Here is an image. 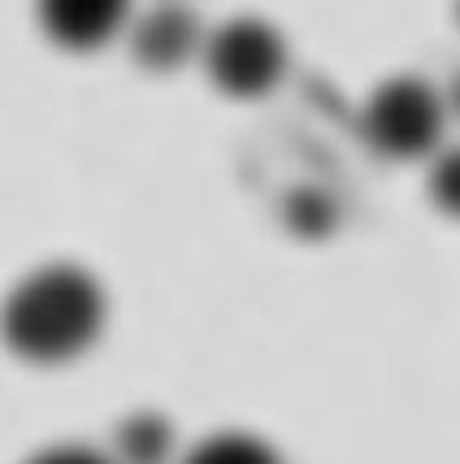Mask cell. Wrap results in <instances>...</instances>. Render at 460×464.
<instances>
[{
	"label": "cell",
	"mask_w": 460,
	"mask_h": 464,
	"mask_svg": "<svg viewBox=\"0 0 460 464\" xmlns=\"http://www.w3.org/2000/svg\"><path fill=\"white\" fill-rule=\"evenodd\" d=\"M291 65V48L274 22L257 14L226 18L221 26H209L201 53V70L209 82L230 101H260L269 96Z\"/></svg>",
	"instance_id": "obj_3"
},
{
	"label": "cell",
	"mask_w": 460,
	"mask_h": 464,
	"mask_svg": "<svg viewBox=\"0 0 460 464\" xmlns=\"http://www.w3.org/2000/svg\"><path fill=\"white\" fill-rule=\"evenodd\" d=\"M109 322V295L92 269L74 261H48L5 291L0 343L18 361L57 369L87 356Z\"/></svg>",
	"instance_id": "obj_1"
},
{
	"label": "cell",
	"mask_w": 460,
	"mask_h": 464,
	"mask_svg": "<svg viewBox=\"0 0 460 464\" xmlns=\"http://www.w3.org/2000/svg\"><path fill=\"white\" fill-rule=\"evenodd\" d=\"M109 456H113V464H179L182 451L170 417L140 408V412H131L113 425Z\"/></svg>",
	"instance_id": "obj_6"
},
{
	"label": "cell",
	"mask_w": 460,
	"mask_h": 464,
	"mask_svg": "<svg viewBox=\"0 0 460 464\" xmlns=\"http://www.w3.org/2000/svg\"><path fill=\"white\" fill-rule=\"evenodd\" d=\"M22 464H113L109 451L101 447H83V443H57V447H44L35 456H26Z\"/></svg>",
	"instance_id": "obj_9"
},
{
	"label": "cell",
	"mask_w": 460,
	"mask_h": 464,
	"mask_svg": "<svg viewBox=\"0 0 460 464\" xmlns=\"http://www.w3.org/2000/svg\"><path fill=\"white\" fill-rule=\"evenodd\" d=\"M209 26L187 0H152L126 22V53L143 74H179L182 65L201 61Z\"/></svg>",
	"instance_id": "obj_4"
},
{
	"label": "cell",
	"mask_w": 460,
	"mask_h": 464,
	"mask_svg": "<svg viewBox=\"0 0 460 464\" xmlns=\"http://www.w3.org/2000/svg\"><path fill=\"white\" fill-rule=\"evenodd\" d=\"M447 92L417 74L382 79L360 104V135L382 161H430L447 143Z\"/></svg>",
	"instance_id": "obj_2"
},
{
	"label": "cell",
	"mask_w": 460,
	"mask_h": 464,
	"mask_svg": "<svg viewBox=\"0 0 460 464\" xmlns=\"http://www.w3.org/2000/svg\"><path fill=\"white\" fill-rule=\"evenodd\" d=\"M135 0H35V22L44 40L61 53H96L126 35Z\"/></svg>",
	"instance_id": "obj_5"
},
{
	"label": "cell",
	"mask_w": 460,
	"mask_h": 464,
	"mask_svg": "<svg viewBox=\"0 0 460 464\" xmlns=\"http://www.w3.org/2000/svg\"><path fill=\"white\" fill-rule=\"evenodd\" d=\"M456 22H460V0H456Z\"/></svg>",
	"instance_id": "obj_11"
},
{
	"label": "cell",
	"mask_w": 460,
	"mask_h": 464,
	"mask_svg": "<svg viewBox=\"0 0 460 464\" xmlns=\"http://www.w3.org/2000/svg\"><path fill=\"white\" fill-rule=\"evenodd\" d=\"M179 464H282V456L260 434L218 430V434L201 439L196 447H187L179 456Z\"/></svg>",
	"instance_id": "obj_7"
},
{
	"label": "cell",
	"mask_w": 460,
	"mask_h": 464,
	"mask_svg": "<svg viewBox=\"0 0 460 464\" xmlns=\"http://www.w3.org/2000/svg\"><path fill=\"white\" fill-rule=\"evenodd\" d=\"M426 191L439 213L460 222V143H443L430 157V174H426Z\"/></svg>",
	"instance_id": "obj_8"
},
{
	"label": "cell",
	"mask_w": 460,
	"mask_h": 464,
	"mask_svg": "<svg viewBox=\"0 0 460 464\" xmlns=\"http://www.w3.org/2000/svg\"><path fill=\"white\" fill-rule=\"evenodd\" d=\"M447 109H452V118L460 121V70H456V79L447 82Z\"/></svg>",
	"instance_id": "obj_10"
}]
</instances>
